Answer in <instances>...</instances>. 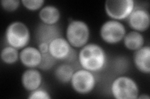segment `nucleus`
<instances>
[{
	"label": "nucleus",
	"instance_id": "4be33fe9",
	"mask_svg": "<svg viewBox=\"0 0 150 99\" xmlns=\"http://www.w3.org/2000/svg\"><path fill=\"white\" fill-rule=\"evenodd\" d=\"M38 48L40 50L42 54L48 53L49 51V44L46 43H40L38 44Z\"/></svg>",
	"mask_w": 150,
	"mask_h": 99
},
{
	"label": "nucleus",
	"instance_id": "39448f33",
	"mask_svg": "<svg viewBox=\"0 0 150 99\" xmlns=\"http://www.w3.org/2000/svg\"><path fill=\"white\" fill-rule=\"evenodd\" d=\"M135 7L133 0H107L105 3L108 16L119 21L127 19Z\"/></svg>",
	"mask_w": 150,
	"mask_h": 99
},
{
	"label": "nucleus",
	"instance_id": "dca6fc26",
	"mask_svg": "<svg viewBox=\"0 0 150 99\" xmlns=\"http://www.w3.org/2000/svg\"><path fill=\"white\" fill-rule=\"evenodd\" d=\"M75 71L71 64L67 63L61 64L55 68L54 74L58 81L62 84L70 82Z\"/></svg>",
	"mask_w": 150,
	"mask_h": 99
},
{
	"label": "nucleus",
	"instance_id": "20e7f679",
	"mask_svg": "<svg viewBox=\"0 0 150 99\" xmlns=\"http://www.w3.org/2000/svg\"><path fill=\"white\" fill-rule=\"evenodd\" d=\"M90 37V28L85 22L81 20L69 22L66 30V39L74 48H82L88 44Z\"/></svg>",
	"mask_w": 150,
	"mask_h": 99
},
{
	"label": "nucleus",
	"instance_id": "f8f14e48",
	"mask_svg": "<svg viewBox=\"0 0 150 99\" xmlns=\"http://www.w3.org/2000/svg\"><path fill=\"white\" fill-rule=\"evenodd\" d=\"M133 63L135 67L144 74L150 73V47L144 45L142 48L134 51Z\"/></svg>",
	"mask_w": 150,
	"mask_h": 99
},
{
	"label": "nucleus",
	"instance_id": "7ed1b4c3",
	"mask_svg": "<svg viewBox=\"0 0 150 99\" xmlns=\"http://www.w3.org/2000/svg\"><path fill=\"white\" fill-rule=\"evenodd\" d=\"M111 93L116 99H137L139 96V87L133 78L121 76L112 82Z\"/></svg>",
	"mask_w": 150,
	"mask_h": 99
},
{
	"label": "nucleus",
	"instance_id": "4468645a",
	"mask_svg": "<svg viewBox=\"0 0 150 99\" xmlns=\"http://www.w3.org/2000/svg\"><path fill=\"white\" fill-rule=\"evenodd\" d=\"M39 18L46 25H56L61 18L59 9L54 5H46L39 12Z\"/></svg>",
	"mask_w": 150,
	"mask_h": 99
},
{
	"label": "nucleus",
	"instance_id": "aec40b11",
	"mask_svg": "<svg viewBox=\"0 0 150 99\" xmlns=\"http://www.w3.org/2000/svg\"><path fill=\"white\" fill-rule=\"evenodd\" d=\"M21 1L20 0H2L1 1V7L5 11L14 12L20 7Z\"/></svg>",
	"mask_w": 150,
	"mask_h": 99
},
{
	"label": "nucleus",
	"instance_id": "9b49d317",
	"mask_svg": "<svg viewBox=\"0 0 150 99\" xmlns=\"http://www.w3.org/2000/svg\"><path fill=\"white\" fill-rule=\"evenodd\" d=\"M42 82V74L39 70L35 68H28L22 74L21 84L28 92H32L40 87Z\"/></svg>",
	"mask_w": 150,
	"mask_h": 99
},
{
	"label": "nucleus",
	"instance_id": "a211bd4d",
	"mask_svg": "<svg viewBox=\"0 0 150 99\" xmlns=\"http://www.w3.org/2000/svg\"><path fill=\"white\" fill-rule=\"evenodd\" d=\"M56 61L57 60L48 51V53L42 54L41 61L38 68L42 71H48L54 67V66L56 63Z\"/></svg>",
	"mask_w": 150,
	"mask_h": 99
},
{
	"label": "nucleus",
	"instance_id": "1a4fd4ad",
	"mask_svg": "<svg viewBox=\"0 0 150 99\" xmlns=\"http://www.w3.org/2000/svg\"><path fill=\"white\" fill-rule=\"evenodd\" d=\"M126 19L133 30L142 33L147 30L149 27V12L144 8L135 7Z\"/></svg>",
	"mask_w": 150,
	"mask_h": 99
},
{
	"label": "nucleus",
	"instance_id": "412c9836",
	"mask_svg": "<svg viewBox=\"0 0 150 99\" xmlns=\"http://www.w3.org/2000/svg\"><path fill=\"white\" fill-rule=\"evenodd\" d=\"M28 99H51V96L50 93L41 87L36 90L30 92Z\"/></svg>",
	"mask_w": 150,
	"mask_h": 99
},
{
	"label": "nucleus",
	"instance_id": "6ab92c4d",
	"mask_svg": "<svg viewBox=\"0 0 150 99\" xmlns=\"http://www.w3.org/2000/svg\"><path fill=\"white\" fill-rule=\"evenodd\" d=\"M22 5L26 9L31 11L41 9L44 6V0H21Z\"/></svg>",
	"mask_w": 150,
	"mask_h": 99
},
{
	"label": "nucleus",
	"instance_id": "f257e3e1",
	"mask_svg": "<svg viewBox=\"0 0 150 99\" xmlns=\"http://www.w3.org/2000/svg\"><path fill=\"white\" fill-rule=\"evenodd\" d=\"M78 58L82 68L92 73L101 71L105 67L107 61L104 49L100 45L94 43L87 44L81 48Z\"/></svg>",
	"mask_w": 150,
	"mask_h": 99
},
{
	"label": "nucleus",
	"instance_id": "ddd939ff",
	"mask_svg": "<svg viewBox=\"0 0 150 99\" xmlns=\"http://www.w3.org/2000/svg\"><path fill=\"white\" fill-rule=\"evenodd\" d=\"M59 37H61L59 29L56 25H46L41 23L36 30V39L38 44H50L51 41Z\"/></svg>",
	"mask_w": 150,
	"mask_h": 99
},
{
	"label": "nucleus",
	"instance_id": "f3484780",
	"mask_svg": "<svg viewBox=\"0 0 150 99\" xmlns=\"http://www.w3.org/2000/svg\"><path fill=\"white\" fill-rule=\"evenodd\" d=\"M1 60L6 64L16 63L20 60V52L18 49L11 46H6L1 50Z\"/></svg>",
	"mask_w": 150,
	"mask_h": 99
},
{
	"label": "nucleus",
	"instance_id": "6e6552de",
	"mask_svg": "<svg viewBox=\"0 0 150 99\" xmlns=\"http://www.w3.org/2000/svg\"><path fill=\"white\" fill-rule=\"evenodd\" d=\"M49 53L56 60L71 61L74 60L76 53L67 39L59 37L49 44Z\"/></svg>",
	"mask_w": 150,
	"mask_h": 99
},
{
	"label": "nucleus",
	"instance_id": "2eb2a0df",
	"mask_svg": "<svg viewBox=\"0 0 150 99\" xmlns=\"http://www.w3.org/2000/svg\"><path fill=\"white\" fill-rule=\"evenodd\" d=\"M125 46L131 51H136L144 45V38L141 32L131 30L126 33L123 40Z\"/></svg>",
	"mask_w": 150,
	"mask_h": 99
},
{
	"label": "nucleus",
	"instance_id": "423d86ee",
	"mask_svg": "<svg viewBox=\"0 0 150 99\" xmlns=\"http://www.w3.org/2000/svg\"><path fill=\"white\" fill-rule=\"evenodd\" d=\"M73 90L79 94L91 92L96 86V80L93 73L83 68L75 71L71 81Z\"/></svg>",
	"mask_w": 150,
	"mask_h": 99
},
{
	"label": "nucleus",
	"instance_id": "f03ea898",
	"mask_svg": "<svg viewBox=\"0 0 150 99\" xmlns=\"http://www.w3.org/2000/svg\"><path fill=\"white\" fill-rule=\"evenodd\" d=\"M4 37L8 45L21 50L29 44L31 33L26 24L21 21H14L8 26Z\"/></svg>",
	"mask_w": 150,
	"mask_h": 99
},
{
	"label": "nucleus",
	"instance_id": "5701e85b",
	"mask_svg": "<svg viewBox=\"0 0 150 99\" xmlns=\"http://www.w3.org/2000/svg\"><path fill=\"white\" fill-rule=\"evenodd\" d=\"M138 98L139 99H149L150 97L147 95V94H142L139 96L138 97Z\"/></svg>",
	"mask_w": 150,
	"mask_h": 99
},
{
	"label": "nucleus",
	"instance_id": "9d476101",
	"mask_svg": "<svg viewBox=\"0 0 150 99\" xmlns=\"http://www.w3.org/2000/svg\"><path fill=\"white\" fill-rule=\"evenodd\" d=\"M42 53L40 50L34 46H27L21 50L20 60L23 66L28 68H36L41 61Z\"/></svg>",
	"mask_w": 150,
	"mask_h": 99
},
{
	"label": "nucleus",
	"instance_id": "0eeeda50",
	"mask_svg": "<svg viewBox=\"0 0 150 99\" xmlns=\"http://www.w3.org/2000/svg\"><path fill=\"white\" fill-rule=\"evenodd\" d=\"M126 33L123 24L113 19L103 23L100 32L101 39L108 44H116L121 42Z\"/></svg>",
	"mask_w": 150,
	"mask_h": 99
}]
</instances>
